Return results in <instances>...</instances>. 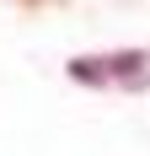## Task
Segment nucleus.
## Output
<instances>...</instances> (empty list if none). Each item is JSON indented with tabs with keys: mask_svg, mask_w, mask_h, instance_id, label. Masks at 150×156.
I'll use <instances>...</instances> for the list:
<instances>
[{
	"mask_svg": "<svg viewBox=\"0 0 150 156\" xmlns=\"http://www.w3.org/2000/svg\"><path fill=\"white\" fill-rule=\"evenodd\" d=\"M70 81H80V86H123V92H145V86H150V48L80 54V59H70Z\"/></svg>",
	"mask_w": 150,
	"mask_h": 156,
	"instance_id": "obj_1",
	"label": "nucleus"
}]
</instances>
